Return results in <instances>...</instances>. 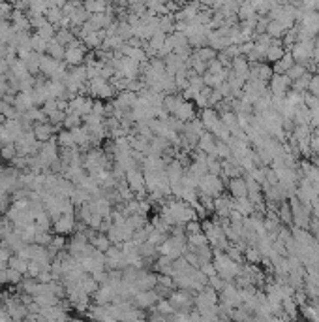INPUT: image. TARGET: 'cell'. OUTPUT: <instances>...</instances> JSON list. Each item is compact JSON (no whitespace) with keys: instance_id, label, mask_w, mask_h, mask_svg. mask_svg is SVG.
I'll return each instance as SVG.
<instances>
[{"instance_id":"cell-22","label":"cell","mask_w":319,"mask_h":322,"mask_svg":"<svg viewBox=\"0 0 319 322\" xmlns=\"http://www.w3.org/2000/svg\"><path fill=\"white\" fill-rule=\"evenodd\" d=\"M79 286L86 292V294H90V296H94V292H96V290L100 288V283L92 277V273H90V275H88V273H85V277H83V279L79 281Z\"/></svg>"},{"instance_id":"cell-13","label":"cell","mask_w":319,"mask_h":322,"mask_svg":"<svg viewBox=\"0 0 319 322\" xmlns=\"http://www.w3.org/2000/svg\"><path fill=\"white\" fill-rule=\"evenodd\" d=\"M105 29H102V31H92V32H88V34H85V36H81L79 40L85 44L86 49H98L100 45L104 44V40H105Z\"/></svg>"},{"instance_id":"cell-52","label":"cell","mask_w":319,"mask_h":322,"mask_svg":"<svg viewBox=\"0 0 319 322\" xmlns=\"http://www.w3.org/2000/svg\"><path fill=\"white\" fill-rule=\"evenodd\" d=\"M199 270H201L207 277H210V275H214V273H218L216 272V266H214V262L212 260H209V262H203L201 266H199Z\"/></svg>"},{"instance_id":"cell-21","label":"cell","mask_w":319,"mask_h":322,"mask_svg":"<svg viewBox=\"0 0 319 322\" xmlns=\"http://www.w3.org/2000/svg\"><path fill=\"white\" fill-rule=\"evenodd\" d=\"M64 53H66V45H62L56 38L49 40V44H47V55L56 59V61H64Z\"/></svg>"},{"instance_id":"cell-56","label":"cell","mask_w":319,"mask_h":322,"mask_svg":"<svg viewBox=\"0 0 319 322\" xmlns=\"http://www.w3.org/2000/svg\"><path fill=\"white\" fill-rule=\"evenodd\" d=\"M197 94H199V89L192 87V85H188V87L182 91V96H184V100H190V102H194V100H196Z\"/></svg>"},{"instance_id":"cell-37","label":"cell","mask_w":319,"mask_h":322,"mask_svg":"<svg viewBox=\"0 0 319 322\" xmlns=\"http://www.w3.org/2000/svg\"><path fill=\"white\" fill-rule=\"evenodd\" d=\"M194 55L196 57H199L201 61H205V62H209V61H212V59H216V49H212L210 45H203V47H197L196 51H194Z\"/></svg>"},{"instance_id":"cell-18","label":"cell","mask_w":319,"mask_h":322,"mask_svg":"<svg viewBox=\"0 0 319 322\" xmlns=\"http://www.w3.org/2000/svg\"><path fill=\"white\" fill-rule=\"evenodd\" d=\"M231 209H237L239 213H242L244 217H250L253 211H256V204H253L248 196H244V198H235L233 207H231Z\"/></svg>"},{"instance_id":"cell-33","label":"cell","mask_w":319,"mask_h":322,"mask_svg":"<svg viewBox=\"0 0 319 322\" xmlns=\"http://www.w3.org/2000/svg\"><path fill=\"white\" fill-rule=\"evenodd\" d=\"M55 38L58 40V42H60L62 45H70L75 40V38H77V34H75L72 29H56Z\"/></svg>"},{"instance_id":"cell-27","label":"cell","mask_w":319,"mask_h":322,"mask_svg":"<svg viewBox=\"0 0 319 322\" xmlns=\"http://www.w3.org/2000/svg\"><path fill=\"white\" fill-rule=\"evenodd\" d=\"M34 223H36L38 230H53V219H51V215L45 209L34 217Z\"/></svg>"},{"instance_id":"cell-10","label":"cell","mask_w":319,"mask_h":322,"mask_svg":"<svg viewBox=\"0 0 319 322\" xmlns=\"http://www.w3.org/2000/svg\"><path fill=\"white\" fill-rule=\"evenodd\" d=\"M32 132H34V136H36L38 142H49L51 138L56 136V130H55V124H51L49 121L47 123H34L32 126Z\"/></svg>"},{"instance_id":"cell-53","label":"cell","mask_w":319,"mask_h":322,"mask_svg":"<svg viewBox=\"0 0 319 322\" xmlns=\"http://www.w3.org/2000/svg\"><path fill=\"white\" fill-rule=\"evenodd\" d=\"M64 117H66V112H62V110H55V112L49 115V123L51 124H62Z\"/></svg>"},{"instance_id":"cell-28","label":"cell","mask_w":319,"mask_h":322,"mask_svg":"<svg viewBox=\"0 0 319 322\" xmlns=\"http://www.w3.org/2000/svg\"><path fill=\"white\" fill-rule=\"evenodd\" d=\"M56 142L60 147H75V138L72 130H68V128H62L60 132H56Z\"/></svg>"},{"instance_id":"cell-2","label":"cell","mask_w":319,"mask_h":322,"mask_svg":"<svg viewBox=\"0 0 319 322\" xmlns=\"http://www.w3.org/2000/svg\"><path fill=\"white\" fill-rule=\"evenodd\" d=\"M226 189V181L221 179V175L214 174H207L203 175L199 179V185H197V192L199 194H209V196H220L221 192Z\"/></svg>"},{"instance_id":"cell-3","label":"cell","mask_w":319,"mask_h":322,"mask_svg":"<svg viewBox=\"0 0 319 322\" xmlns=\"http://www.w3.org/2000/svg\"><path fill=\"white\" fill-rule=\"evenodd\" d=\"M85 57H86V47L79 38H75L72 44L66 45V53H64V62H66V66L72 68V66L85 64Z\"/></svg>"},{"instance_id":"cell-29","label":"cell","mask_w":319,"mask_h":322,"mask_svg":"<svg viewBox=\"0 0 319 322\" xmlns=\"http://www.w3.org/2000/svg\"><path fill=\"white\" fill-rule=\"evenodd\" d=\"M45 19L58 29L60 23H62V19H64V12H62V8H56V6L47 8V12H45Z\"/></svg>"},{"instance_id":"cell-36","label":"cell","mask_w":319,"mask_h":322,"mask_svg":"<svg viewBox=\"0 0 319 322\" xmlns=\"http://www.w3.org/2000/svg\"><path fill=\"white\" fill-rule=\"evenodd\" d=\"M83 124V117L77 115V113H66V117L62 121V126L68 128V130H74L75 126H81Z\"/></svg>"},{"instance_id":"cell-41","label":"cell","mask_w":319,"mask_h":322,"mask_svg":"<svg viewBox=\"0 0 319 322\" xmlns=\"http://www.w3.org/2000/svg\"><path fill=\"white\" fill-rule=\"evenodd\" d=\"M308 70H306V66H304V64H302V62H295L293 66H291V68L288 70V72H285V74H288V77L291 81H295V79H299V77H301V75H304L306 74Z\"/></svg>"},{"instance_id":"cell-59","label":"cell","mask_w":319,"mask_h":322,"mask_svg":"<svg viewBox=\"0 0 319 322\" xmlns=\"http://www.w3.org/2000/svg\"><path fill=\"white\" fill-rule=\"evenodd\" d=\"M0 285H8L6 270H0Z\"/></svg>"},{"instance_id":"cell-8","label":"cell","mask_w":319,"mask_h":322,"mask_svg":"<svg viewBox=\"0 0 319 322\" xmlns=\"http://www.w3.org/2000/svg\"><path fill=\"white\" fill-rule=\"evenodd\" d=\"M58 151H60V145H58L56 136H55V138H51L49 142L42 143V149H40V153H38V155L42 156L43 162H45L47 166H51V162L58 158Z\"/></svg>"},{"instance_id":"cell-26","label":"cell","mask_w":319,"mask_h":322,"mask_svg":"<svg viewBox=\"0 0 319 322\" xmlns=\"http://www.w3.org/2000/svg\"><path fill=\"white\" fill-rule=\"evenodd\" d=\"M70 200H72V202L75 204V207H79V205L86 204V202H90V200H92V196H90V194H88L85 189H81V186H75V191L72 192Z\"/></svg>"},{"instance_id":"cell-15","label":"cell","mask_w":319,"mask_h":322,"mask_svg":"<svg viewBox=\"0 0 319 322\" xmlns=\"http://www.w3.org/2000/svg\"><path fill=\"white\" fill-rule=\"evenodd\" d=\"M64 177L66 179H70L72 183H75V185H79L81 181L85 179V175H86V170L83 164H70V166L64 170Z\"/></svg>"},{"instance_id":"cell-39","label":"cell","mask_w":319,"mask_h":322,"mask_svg":"<svg viewBox=\"0 0 319 322\" xmlns=\"http://www.w3.org/2000/svg\"><path fill=\"white\" fill-rule=\"evenodd\" d=\"M17 155V145L15 143H2V147H0V156H2V160H12L13 156Z\"/></svg>"},{"instance_id":"cell-5","label":"cell","mask_w":319,"mask_h":322,"mask_svg":"<svg viewBox=\"0 0 319 322\" xmlns=\"http://www.w3.org/2000/svg\"><path fill=\"white\" fill-rule=\"evenodd\" d=\"M75 226H77V217L75 213H64L58 219L53 221V230L55 234H62V235H70L75 232Z\"/></svg>"},{"instance_id":"cell-1","label":"cell","mask_w":319,"mask_h":322,"mask_svg":"<svg viewBox=\"0 0 319 322\" xmlns=\"http://www.w3.org/2000/svg\"><path fill=\"white\" fill-rule=\"evenodd\" d=\"M88 94L92 98H100L107 102V100H113L117 96V91L111 85L109 79H104L102 75H96L92 79H88Z\"/></svg>"},{"instance_id":"cell-50","label":"cell","mask_w":319,"mask_h":322,"mask_svg":"<svg viewBox=\"0 0 319 322\" xmlns=\"http://www.w3.org/2000/svg\"><path fill=\"white\" fill-rule=\"evenodd\" d=\"M184 226H186V234H197V232H203V224H201V221H199V219L188 221Z\"/></svg>"},{"instance_id":"cell-4","label":"cell","mask_w":319,"mask_h":322,"mask_svg":"<svg viewBox=\"0 0 319 322\" xmlns=\"http://www.w3.org/2000/svg\"><path fill=\"white\" fill-rule=\"evenodd\" d=\"M313 40H299L297 44L291 47V55H293L295 62H302L306 64L313 55Z\"/></svg>"},{"instance_id":"cell-7","label":"cell","mask_w":319,"mask_h":322,"mask_svg":"<svg viewBox=\"0 0 319 322\" xmlns=\"http://www.w3.org/2000/svg\"><path fill=\"white\" fill-rule=\"evenodd\" d=\"M158 300H160V296L156 294V290L150 288V290L135 292V296L132 298V304H134L135 307H139V309H150V307L156 305Z\"/></svg>"},{"instance_id":"cell-49","label":"cell","mask_w":319,"mask_h":322,"mask_svg":"<svg viewBox=\"0 0 319 322\" xmlns=\"http://www.w3.org/2000/svg\"><path fill=\"white\" fill-rule=\"evenodd\" d=\"M224 70L226 68H224V64H221L218 59H212V61L207 62V72H209V74H221Z\"/></svg>"},{"instance_id":"cell-31","label":"cell","mask_w":319,"mask_h":322,"mask_svg":"<svg viewBox=\"0 0 319 322\" xmlns=\"http://www.w3.org/2000/svg\"><path fill=\"white\" fill-rule=\"evenodd\" d=\"M278 215H280V221L282 224H288V226H293V213H291V207L285 200L280 202V207H278Z\"/></svg>"},{"instance_id":"cell-34","label":"cell","mask_w":319,"mask_h":322,"mask_svg":"<svg viewBox=\"0 0 319 322\" xmlns=\"http://www.w3.org/2000/svg\"><path fill=\"white\" fill-rule=\"evenodd\" d=\"M137 253L141 254L143 258H156L158 256V249L150 242H145L141 245H137Z\"/></svg>"},{"instance_id":"cell-42","label":"cell","mask_w":319,"mask_h":322,"mask_svg":"<svg viewBox=\"0 0 319 322\" xmlns=\"http://www.w3.org/2000/svg\"><path fill=\"white\" fill-rule=\"evenodd\" d=\"M6 277H8V285H13L17 286L21 281H23V277H25V273L17 272V270H13V267L8 266L6 267Z\"/></svg>"},{"instance_id":"cell-19","label":"cell","mask_w":319,"mask_h":322,"mask_svg":"<svg viewBox=\"0 0 319 322\" xmlns=\"http://www.w3.org/2000/svg\"><path fill=\"white\" fill-rule=\"evenodd\" d=\"M13 105H15V110H17L19 113H25L28 112L32 105H34V102H32V96L30 93H21L19 91L17 94H15V100H13Z\"/></svg>"},{"instance_id":"cell-12","label":"cell","mask_w":319,"mask_h":322,"mask_svg":"<svg viewBox=\"0 0 319 322\" xmlns=\"http://www.w3.org/2000/svg\"><path fill=\"white\" fill-rule=\"evenodd\" d=\"M177 119H180L182 123H188V121H192V119L197 117V105L194 104V102H190V100H184L182 104L177 108V112L173 113Z\"/></svg>"},{"instance_id":"cell-24","label":"cell","mask_w":319,"mask_h":322,"mask_svg":"<svg viewBox=\"0 0 319 322\" xmlns=\"http://www.w3.org/2000/svg\"><path fill=\"white\" fill-rule=\"evenodd\" d=\"M34 302H36L40 307H49V305H56L60 300H58L53 292H43V294H36V296H34Z\"/></svg>"},{"instance_id":"cell-61","label":"cell","mask_w":319,"mask_h":322,"mask_svg":"<svg viewBox=\"0 0 319 322\" xmlns=\"http://www.w3.org/2000/svg\"><path fill=\"white\" fill-rule=\"evenodd\" d=\"M0 2H4V0H0Z\"/></svg>"},{"instance_id":"cell-30","label":"cell","mask_w":319,"mask_h":322,"mask_svg":"<svg viewBox=\"0 0 319 322\" xmlns=\"http://www.w3.org/2000/svg\"><path fill=\"white\" fill-rule=\"evenodd\" d=\"M8 266L13 267V270H17V272H21V273H26V270H28V260L13 253L12 256L8 258Z\"/></svg>"},{"instance_id":"cell-54","label":"cell","mask_w":319,"mask_h":322,"mask_svg":"<svg viewBox=\"0 0 319 322\" xmlns=\"http://www.w3.org/2000/svg\"><path fill=\"white\" fill-rule=\"evenodd\" d=\"M53 245H55L58 251H62V249H66V245H68V239H66V235H62V234H55L53 235Z\"/></svg>"},{"instance_id":"cell-9","label":"cell","mask_w":319,"mask_h":322,"mask_svg":"<svg viewBox=\"0 0 319 322\" xmlns=\"http://www.w3.org/2000/svg\"><path fill=\"white\" fill-rule=\"evenodd\" d=\"M226 189L233 198H244V196H248V185H246L244 175L242 177H231L226 183Z\"/></svg>"},{"instance_id":"cell-11","label":"cell","mask_w":319,"mask_h":322,"mask_svg":"<svg viewBox=\"0 0 319 322\" xmlns=\"http://www.w3.org/2000/svg\"><path fill=\"white\" fill-rule=\"evenodd\" d=\"M126 183L134 192L141 191V189H147L145 186V172L141 168H134V170H128L126 172Z\"/></svg>"},{"instance_id":"cell-46","label":"cell","mask_w":319,"mask_h":322,"mask_svg":"<svg viewBox=\"0 0 319 322\" xmlns=\"http://www.w3.org/2000/svg\"><path fill=\"white\" fill-rule=\"evenodd\" d=\"M34 242L38 245H43V247H47L51 242H53V234H51V230H38L36 232V239Z\"/></svg>"},{"instance_id":"cell-58","label":"cell","mask_w":319,"mask_h":322,"mask_svg":"<svg viewBox=\"0 0 319 322\" xmlns=\"http://www.w3.org/2000/svg\"><path fill=\"white\" fill-rule=\"evenodd\" d=\"M312 61L313 62H319V42L313 44V55H312Z\"/></svg>"},{"instance_id":"cell-20","label":"cell","mask_w":319,"mask_h":322,"mask_svg":"<svg viewBox=\"0 0 319 322\" xmlns=\"http://www.w3.org/2000/svg\"><path fill=\"white\" fill-rule=\"evenodd\" d=\"M109 4L111 0H83V6L88 13H104Z\"/></svg>"},{"instance_id":"cell-38","label":"cell","mask_w":319,"mask_h":322,"mask_svg":"<svg viewBox=\"0 0 319 322\" xmlns=\"http://www.w3.org/2000/svg\"><path fill=\"white\" fill-rule=\"evenodd\" d=\"M274 75V70H272V66H270L269 62H259V66H258V79L261 81H267L269 83L270 77Z\"/></svg>"},{"instance_id":"cell-17","label":"cell","mask_w":319,"mask_h":322,"mask_svg":"<svg viewBox=\"0 0 319 322\" xmlns=\"http://www.w3.org/2000/svg\"><path fill=\"white\" fill-rule=\"evenodd\" d=\"M295 64V59L291 55V51H285L282 55V59H278L276 62H272V70H274V74H285L291 66Z\"/></svg>"},{"instance_id":"cell-23","label":"cell","mask_w":319,"mask_h":322,"mask_svg":"<svg viewBox=\"0 0 319 322\" xmlns=\"http://www.w3.org/2000/svg\"><path fill=\"white\" fill-rule=\"evenodd\" d=\"M261 260H263V254L259 253L258 245H248L244 249V262H248V264H261Z\"/></svg>"},{"instance_id":"cell-35","label":"cell","mask_w":319,"mask_h":322,"mask_svg":"<svg viewBox=\"0 0 319 322\" xmlns=\"http://www.w3.org/2000/svg\"><path fill=\"white\" fill-rule=\"evenodd\" d=\"M154 309L160 311V313H164V315H173V313L177 311L169 298H160L158 302H156V305H154Z\"/></svg>"},{"instance_id":"cell-51","label":"cell","mask_w":319,"mask_h":322,"mask_svg":"<svg viewBox=\"0 0 319 322\" xmlns=\"http://www.w3.org/2000/svg\"><path fill=\"white\" fill-rule=\"evenodd\" d=\"M308 93L319 96V74L312 75V79H310V83H308Z\"/></svg>"},{"instance_id":"cell-48","label":"cell","mask_w":319,"mask_h":322,"mask_svg":"<svg viewBox=\"0 0 319 322\" xmlns=\"http://www.w3.org/2000/svg\"><path fill=\"white\" fill-rule=\"evenodd\" d=\"M226 283H227L226 279L221 277V275H218V273H214V275H210V277H209V285L212 286L216 292H220L221 288L226 286Z\"/></svg>"},{"instance_id":"cell-47","label":"cell","mask_w":319,"mask_h":322,"mask_svg":"<svg viewBox=\"0 0 319 322\" xmlns=\"http://www.w3.org/2000/svg\"><path fill=\"white\" fill-rule=\"evenodd\" d=\"M12 13H13V4H10L8 0L0 2V19H2V21H10Z\"/></svg>"},{"instance_id":"cell-44","label":"cell","mask_w":319,"mask_h":322,"mask_svg":"<svg viewBox=\"0 0 319 322\" xmlns=\"http://www.w3.org/2000/svg\"><path fill=\"white\" fill-rule=\"evenodd\" d=\"M13 232V223L6 215H0V239H4L6 235H10Z\"/></svg>"},{"instance_id":"cell-32","label":"cell","mask_w":319,"mask_h":322,"mask_svg":"<svg viewBox=\"0 0 319 322\" xmlns=\"http://www.w3.org/2000/svg\"><path fill=\"white\" fill-rule=\"evenodd\" d=\"M285 31H288V26H283L280 21H276V19H270L269 21V26H267V34L272 38H282L283 34H285Z\"/></svg>"},{"instance_id":"cell-40","label":"cell","mask_w":319,"mask_h":322,"mask_svg":"<svg viewBox=\"0 0 319 322\" xmlns=\"http://www.w3.org/2000/svg\"><path fill=\"white\" fill-rule=\"evenodd\" d=\"M36 32L40 34V36L45 38L47 42H49V40H53V38H55V34H56V26L53 25V23H49V21H45V23H43V25L40 26V29H38Z\"/></svg>"},{"instance_id":"cell-60","label":"cell","mask_w":319,"mask_h":322,"mask_svg":"<svg viewBox=\"0 0 319 322\" xmlns=\"http://www.w3.org/2000/svg\"><path fill=\"white\" fill-rule=\"evenodd\" d=\"M0 160H2V156H0Z\"/></svg>"},{"instance_id":"cell-45","label":"cell","mask_w":319,"mask_h":322,"mask_svg":"<svg viewBox=\"0 0 319 322\" xmlns=\"http://www.w3.org/2000/svg\"><path fill=\"white\" fill-rule=\"evenodd\" d=\"M188 237V243H192L194 247H201V245H207L209 239H207V235L205 232H197V234H186Z\"/></svg>"},{"instance_id":"cell-16","label":"cell","mask_w":319,"mask_h":322,"mask_svg":"<svg viewBox=\"0 0 319 322\" xmlns=\"http://www.w3.org/2000/svg\"><path fill=\"white\" fill-rule=\"evenodd\" d=\"M199 119H201L205 130L210 132L212 130V126L220 121V115H218V112H216L214 108H203L201 112H199Z\"/></svg>"},{"instance_id":"cell-43","label":"cell","mask_w":319,"mask_h":322,"mask_svg":"<svg viewBox=\"0 0 319 322\" xmlns=\"http://www.w3.org/2000/svg\"><path fill=\"white\" fill-rule=\"evenodd\" d=\"M207 168H209V174L220 175L221 174V160L218 156L207 155Z\"/></svg>"},{"instance_id":"cell-55","label":"cell","mask_w":319,"mask_h":322,"mask_svg":"<svg viewBox=\"0 0 319 322\" xmlns=\"http://www.w3.org/2000/svg\"><path fill=\"white\" fill-rule=\"evenodd\" d=\"M43 112L47 113V117H49L51 113L55 112V110H58V105H56V98H49V100H45V102H43Z\"/></svg>"},{"instance_id":"cell-14","label":"cell","mask_w":319,"mask_h":322,"mask_svg":"<svg viewBox=\"0 0 319 322\" xmlns=\"http://www.w3.org/2000/svg\"><path fill=\"white\" fill-rule=\"evenodd\" d=\"M197 149H201V151H205L207 155H212L216 156V136L212 134V132L205 130L199 136V142H197Z\"/></svg>"},{"instance_id":"cell-25","label":"cell","mask_w":319,"mask_h":322,"mask_svg":"<svg viewBox=\"0 0 319 322\" xmlns=\"http://www.w3.org/2000/svg\"><path fill=\"white\" fill-rule=\"evenodd\" d=\"M47 40L43 36H40L38 32H34L30 36V47H32V51H36V53H40V55H43V53H47Z\"/></svg>"},{"instance_id":"cell-6","label":"cell","mask_w":319,"mask_h":322,"mask_svg":"<svg viewBox=\"0 0 319 322\" xmlns=\"http://www.w3.org/2000/svg\"><path fill=\"white\" fill-rule=\"evenodd\" d=\"M291 83H293V81L289 79L288 74H274L269 81V91L274 94V96L285 98L288 91L291 89Z\"/></svg>"},{"instance_id":"cell-57","label":"cell","mask_w":319,"mask_h":322,"mask_svg":"<svg viewBox=\"0 0 319 322\" xmlns=\"http://www.w3.org/2000/svg\"><path fill=\"white\" fill-rule=\"evenodd\" d=\"M104 112H105V100L94 98L92 113H96V115H102V117H104Z\"/></svg>"}]
</instances>
